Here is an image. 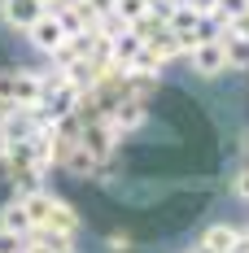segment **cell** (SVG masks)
Returning <instances> with one entry per match:
<instances>
[{"instance_id": "cell-10", "label": "cell", "mask_w": 249, "mask_h": 253, "mask_svg": "<svg viewBox=\"0 0 249 253\" xmlns=\"http://www.w3.org/2000/svg\"><path fill=\"white\" fill-rule=\"evenodd\" d=\"M26 210V218H31V227H44L52 214V205H57V192H49V188H40V192H26V197H18Z\"/></svg>"}, {"instance_id": "cell-5", "label": "cell", "mask_w": 249, "mask_h": 253, "mask_svg": "<svg viewBox=\"0 0 249 253\" xmlns=\"http://www.w3.org/2000/svg\"><path fill=\"white\" fill-rule=\"evenodd\" d=\"M26 44L40 52V57H52V52L66 44V31L57 26V18H52V13H40V18L31 22V31H26Z\"/></svg>"}, {"instance_id": "cell-18", "label": "cell", "mask_w": 249, "mask_h": 253, "mask_svg": "<svg viewBox=\"0 0 249 253\" xmlns=\"http://www.w3.org/2000/svg\"><path fill=\"white\" fill-rule=\"evenodd\" d=\"M88 4H92V13H97V18H105V13H114V0H88Z\"/></svg>"}, {"instance_id": "cell-15", "label": "cell", "mask_w": 249, "mask_h": 253, "mask_svg": "<svg viewBox=\"0 0 249 253\" xmlns=\"http://www.w3.org/2000/svg\"><path fill=\"white\" fill-rule=\"evenodd\" d=\"M232 197H236L241 205H249V162L236 170V175H232Z\"/></svg>"}, {"instance_id": "cell-1", "label": "cell", "mask_w": 249, "mask_h": 253, "mask_svg": "<svg viewBox=\"0 0 249 253\" xmlns=\"http://www.w3.org/2000/svg\"><path fill=\"white\" fill-rule=\"evenodd\" d=\"M0 96L13 101V109H35L44 96V70L35 66H4L0 70Z\"/></svg>"}, {"instance_id": "cell-12", "label": "cell", "mask_w": 249, "mask_h": 253, "mask_svg": "<svg viewBox=\"0 0 249 253\" xmlns=\"http://www.w3.org/2000/svg\"><path fill=\"white\" fill-rule=\"evenodd\" d=\"M149 9H153V0H114V13H118L127 26H131V22H140Z\"/></svg>"}, {"instance_id": "cell-2", "label": "cell", "mask_w": 249, "mask_h": 253, "mask_svg": "<svg viewBox=\"0 0 249 253\" xmlns=\"http://www.w3.org/2000/svg\"><path fill=\"white\" fill-rule=\"evenodd\" d=\"M79 101H83V92H79L70 79L52 75L44 70V96H40V118H49V123H66L70 114H79Z\"/></svg>"}, {"instance_id": "cell-8", "label": "cell", "mask_w": 249, "mask_h": 253, "mask_svg": "<svg viewBox=\"0 0 249 253\" xmlns=\"http://www.w3.org/2000/svg\"><path fill=\"white\" fill-rule=\"evenodd\" d=\"M44 227H49V231H61V236H70V240H79V236H83V214H79L66 197H57V205H52V214H49Z\"/></svg>"}, {"instance_id": "cell-11", "label": "cell", "mask_w": 249, "mask_h": 253, "mask_svg": "<svg viewBox=\"0 0 249 253\" xmlns=\"http://www.w3.org/2000/svg\"><path fill=\"white\" fill-rule=\"evenodd\" d=\"M0 231H9V236H31V218H26V210H22L18 197L0 205Z\"/></svg>"}, {"instance_id": "cell-20", "label": "cell", "mask_w": 249, "mask_h": 253, "mask_svg": "<svg viewBox=\"0 0 249 253\" xmlns=\"http://www.w3.org/2000/svg\"><path fill=\"white\" fill-rule=\"evenodd\" d=\"M241 144H245V162H249V126H245V135H241Z\"/></svg>"}, {"instance_id": "cell-7", "label": "cell", "mask_w": 249, "mask_h": 253, "mask_svg": "<svg viewBox=\"0 0 249 253\" xmlns=\"http://www.w3.org/2000/svg\"><path fill=\"white\" fill-rule=\"evenodd\" d=\"M236 240H241V227L227 223V218H214V223L201 227V240H197V245L205 253H232V249H236Z\"/></svg>"}, {"instance_id": "cell-14", "label": "cell", "mask_w": 249, "mask_h": 253, "mask_svg": "<svg viewBox=\"0 0 249 253\" xmlns=\"http://www.w3.org/2000/svg\"><path fill=\"white\" fill-rule=\"evenodd\" d=\"M214 13H219L223 22H236V18H245V13H249V0H219Z\"/></svg>"}, {"instance_id": "cell-4", "label": "cell", "mask_w": 249, "mask_h": 253, "mask_svg": "<svg viewBox=\"0 0 249 253\" xmlns=\"http://www.w3.org/2000/svg\"><path fill=\"white\" fill-rule=\"evenodd\" d=\"M184 66H188L197 79H219V75H227L223 44H219V40H210V44H197V48H188V52H184Z\"/></svg>"}, {"instance_id": "cell-3", "label": "cell", "mask_w": 249, "mask_h": 253, "mask_svg": "<svg viewBox=\"0 0 249 253\" xmlns=\"http://www.w3.org/2000/svg\"><path fill=\"white\" fill-rule=\"evenodd\" d=\"M52 18H57V26L66 31V40H75V35H88V31H97V13H92V4L88 0H57L49 9Z\"/></svg>"}, {"instance_id": "cell-19", "label": "cell", "mask_w": 249, "mask_h": 253, "mask_svg": "<svg viewBox=\"0 0 249 253\" xmlns=\"http://www.w3.org/2000/svg\"><path fill=\"white\" fill-rule=\"evenodd\" d=\"M13 114H18V109H13V101H4V96H0V126L9 123V118H13Z\"/></svg>"}, {"instance_id": "cell-13", "label": "cell", "mask_w": 249, "mask_h": 253, "mask_svg": "<svg viewBox=\"0 0 249 253\" xmlns=\"http://www.w3.org/2000/svg\"><path fill=\"white\" fill-rule=\"evenodd\" d=\"M131 245H136V240H131V231H127V227L105 231V249H109V253H131Z\"/></svg>"}, {"instance_id": "cell-21", "label": "cell", "mask_w": 249, "mask_h": 253, "mask_svg": "<svg viewBox=\"0 0 249 253\" xmlns=\"http://www.w3.org/2000/svg\"><path fill=\"white\" fill-rule=\"evenodd\" d=\"M188 253H205V249H201V245H197V249H188Z\"/></svg>"}, {"instance_id": "cell-9", "label": "cell", "mask_w": 249, "mask_h": 253, "mask_svg": "<svg viewBox=\"0 0 249 253\" xmlns=\"http://www.w3.org/2000/svg\"><path fill=\"white\" fill-rule=\"evenodd\" d=\"M219 44H223V57H227V70H249V40L241 31L223 26L219 31Z\"/></svg>"}, {"instance_id": "cell-22", "label": "cell", "mask_w": 249, "mask_h": 253, "mask_svg": "<svg viewBox=\"0 0 249 253\" xmlns=\"http://www.w3.org/2000/svg\"><path fill=\"white\" fill-rule=\"evenodd\" d=\"M245 75H249V70H245Z\"/></svg>"}, {"instance_id": "cell-6", "label": "cell", "mask_w": 249, "mask_h": 253, "mask_svg": "<svg viewBox=\"0 0 249 253\" xmlns=\"http://www.w3.org/2000/svg\"><path fill=\"white\" fill-rule=\"evenodd\" d=\"M40 13H44V9H40L35 0H0V26L13 31V35H26Z\"/></svg>"}, {"instance_id": "cell-17", "label": "cell", "mask_w": 249, "mask_h": 253, "mask_svg": "<svg viewBox=\"0 0 249 253\" xmlns=\"http://www.w3.org/2000/svg\"><path fill=\"white\" fill-rule=\"evenodd\" d=\"M184 4H188V9H197V13H214V4H219V0H184Z\"/></svg>"}, {"instance_id": "cell-16", "label": "cell", "mask_w": 249, "mask_h": 253, "mask_svg": "<svg viewBox=\"0 0 249 253\" xmlns=\"http://www.w3.org/2000/svg\"><path fill=\"white\" fill-rule=\"evenodd\" d=\"M22 240H26V236H9V231H0V253H22Z\"/></svg>"}]
</instances>
